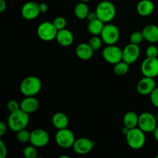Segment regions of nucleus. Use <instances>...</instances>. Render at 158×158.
<instances>
[{
    "instance_id": "1",
    "label": "nucleus",
    "mask_w": 158,
    "mask_h": 158,
    "mask_svg": "<svg viewBox=\"0 0 158 158\" xmlns=\"http://www.w3.org/2000/svg\"><path fill=\"white\" fill-rule=\"evenodd\" d=\"M29 123V114L21 109L10 113L7 120L8 127L15 133L23 129H26Z\"/></svg>"
},
{
    "instance_id": "2",
    "label": "nucleus",
    "mask_w": 158,
    "mask_h": 158,
    "mask_svg": "<svg viewBox=\"0 0 158 158\" xmlns=\"http://www.w3.org/2000/svg\"><path fill=\"white\" fill-rule=\"evenodd\" d=\"M41 88V80L35 76H29L24 78L19 86L20 92L25 97H34L40 93Z\"/></svg>"
},
{
    "instance_id": "3",
    "label": "nucleus",
    "mask_w": 158,
    "mask_h": 158,
    "mask_svg": "<svg viewBox=\"0 0 158 158\" xmlns=\"http://www.w3.org/2000/svg\"><path fill=\"white\" fill-rule=\"evenodd\" d=\"M97 17L104 23H108L112 21L116 16L117 9L113 2L108 0H103L97 5L96 8Z\"/></svg>"
},
{
    "instance_id": "4",
    "label": "nucleus",
    "mask_w": 158,
    "mask_h": 158,
    "mask_svg": "<svg viewBox=\"0 0 158 158\" xmlns=\"http://www.w3.org/2000/svg\"><path fill=\"white\" fill-rule=\"evenodd\" d=\"M125 136L128 146L133 150L141 149L146 143L145 132L138 127L130 129Z\"/></svg>"
},
{
    "instance_id": "5",
    "label": "nucleus",
    "mask_w": 158,
    "mask_h": 158,
    "mask_svg": "<svg viewBox=\"0 0 158 158\" xmlns=\"http://www.w3.org/2000/svg\"><path fill=\"white\" fill-rule=\"evenodd\" d=\"M55 140L57 145L63 149L73 148L75 143L76 137L71 130L67 127L58 130L55 136Z\"/></svg>"
},
{
    "instance_id": "6",
    "label": "nucleus",
    "mask_w": 158,
    "mask_h": 158,
    "mask_svg": "<svg viewBox=\"0 0 158 158\" xmlns=\"http://www.w3.org/2000/svg\"><path fill=\"white\" fill-rule=\"evenodd\" d=\"M57 30L54 24L50 22H43L37 28V35L39 38L45 42H50L56 37Z\"/></svg>"
},
{
    "instance_id": "7",
    "label": "nucleus",
    "mask_w": 158,
    "mask_h": 158,
    "mask_svg": "<svg viewBox=\"0 0 158 158\" xmlns=\"http://www.w3.org/2000/svg\"><path fill=\"white\" fill-rule=\"evenodd\" d=\"M102 56L105 61L115 65L123 60V49L116 45H106L103 49Z\"/></svg>"
},
{
    "instance_id": "8",
    "label": "nucleus",
    "mask_w": 158,
    "mask_h": 158,
    "mask_svg": "<svg viewBox=\"0 0 158 158\" xmlns=\"http://www.w3.org/2000/svg\"><path fill=\"white\" fill-rule=\"evenodd\" d=\"M100 37L105 44L115 45L120 39V30L115 25L107 23L105 24Z\"/></svg>"
},
{
    "instance_id": "9",
    "label": "nucleus",
    "mask_w": 158,
    "mask_h": 158,
    "mask_svg": "<svg viewBox=\"0 0 158 158\" xmlns=\"http://www.w3.org/2000/svg\"><path fill=\"white\" fill-rule=\"evenodd\" d=\"M158 126L157 117L150 112H143L139 116L138 127L145 133H153Z\"/></svg>"
},
{
    "instance_id": "10",
    "label": "nucleus",
    "mask_w": 158,
    "mask_h": 158,
    "mask_svg": "<svg viewBox=\"0 0 158 158\" xmlns=\"http://www.w3.org/2000/svg\"><path fill=\"white\" fill-rule=\"evenodd\" d=\"M140 70L143 77L155 78L158 76V58L147 57L141 63Z\"/></svg>"
},
{
    "instance_id": "11",
    "label": "nucleus",
    "mask_w": 158,
    "mask_h": 158,
    "mask_svg": "<svg viewBox=\"0 0 158 158\" xmlns=\"http://www.w3.org/2000/svg\"><path fill=\"white\" fill-rule=\"evenodd\" d=\"M29 142L35 148H43L49 142V135L45 130L40 128L35 129L31 132Z\"/></svg>"
},
{
    "instance_id": "12",
    "label": "nucleus",
    "mask_w": 158,
    "mask_h": 158,
    "mask_svg": "<svg viewBox=\"0 0 158 158\" xmlns=\"http://www.w3.org/2000/svg\"><path fill=\"white\" fill-rule=\"evenodd\" d=\"M41 13L40 4L33 1H29L25 3L21 9V15L25 19L33 20Z\"/></svg>"
},
{
    "instance_id": "13",
    "label": "nucleus",
    "mask_w": 158,
    "mask_h": 158,
    "mask_svg": "<svg viewBox=\"0 0 158 158\" xmlns=\"http://www.w3.org/2000/svg\"><path fill=\"white\" fill-rule=\"evenodd\" d=\"M140 54L139 45L129 43L123 49V60L128 64H133L138 60Z\"/></svg>"
},
{
    "instance_id": "14",
    "label": "nucleus",
    "mask_w": 158,
    "mask_h": 158,
    "mask_svg": "<svg viewBox=\"0 0 158 158\" xmlns=\"http://www.w3.org/2000/svg\"><path fill=\"white\" fill-rule=\"evenodd\" d=\"M94 147V142L86 137H80L76 139L73 146L74 152L80 155H85L90 152Z\"/></svg>"
},
{
    "instance_id": "15",
    "label": "nucleus",
    "mask_w": 158,
    "mask_h": 158,
    "mask_svg": "<svg viewBox=\"0 0 158 158\" xmlns=\"http://www.w3.org/2000/svg\"><path fill=\"white\" fill-rule=\"evenodd\" d=\"M156 86V81L154 78L143 77L139 80L137 85V89L141 95H150Z\"/></svg>"
},
{
    "instance_id": "16",
    "label": "nucleus",
    "mask_w": 158,
    "mask_h": 158,
    "mask_svg": "<svg viewBox=\"0 0 158 158\" xmlns=\"http://www.w3.org/2000/svg\"><path fill=\"white\" fill-rule=\"evenodd\" d=\"M40 103L35 97H26L20 102V109L27 114L35 113L39 109Z\"/></svg>"
},
{
    "instance_id": "17",
    "label": "nucleus",
    "mask_w": 158,
    "mask_h": 158,
    "mask_svg": "<svg viewBox=\"0 0 158 158\" xmlns=\"http://www.w3.org/2000/svg\"><path fill=\"white\" fill-rule=\"evenodd\" d=\"M57 43L62 46H69L73 44L74 40V36L73 32L67 29H63L58 30L56 37Z\"/></svg>"
},
{
    "instance_id": "18",
    "label": "nucleus",
    "mask_w": 158,
    "mask_h": 158,
    "mask_svg": "<svg viewBox=\"0 0 158 158\" xmlns=\"http://www.w3.org/2000/svg\"><path fill=\"white\" fill-rule=\"evenodd\" d=\"M94 50L92 49L89 43H82L76 48V54L77 57L82 60H89L94 56Z\"/></svg>"
},
{
    "instance_id": "19",
    "label": "nucleus",
    "mask_w": 158,
    "mask_h": 158,
    "mask_svg": "<svg viewBox=\"0 0 158 158\" xmlns=\"http://www.w3.org/2000/svg\"><path fill=\"white\" fill-rule=\"evenodd\" d=\"M154 2L151 0H140L137 5V13L141 16H149L154 11Z\"/></svg>"
},
{
    "instance_id": "20",
    "label": "nucleus",
    "mask_w": 158,
    "mask_h": 158,
    "mask_svg": "<svg viewBox=\"0 0 158 158\" xmlns=\"http://www.w3.org/2000/svg\"><path fill=\"white\" fill-rule=\"evenodd\" d=\"M144 40L151 43L158 42V26L154 24L147 25L142 30Z\"/></svg>"
},
{
    "instance_id": "21",
    "label": "nucleus",
    "mask_w": 158,
    "mask_h": 158,
    "mask_svg": "<svg viewBox=\"0 0 158 158\" xmlns=\"http://www.w3.org/2000/svg\"><path fill=\"white\" fill-rule=\"evenodd\" d=\"M52 123L56 129H64L69 125V118L64 113L57 112L52 116Z\"/></svg>"
},
{
    "instance_id": "22",
    "label": "nucleus",
    "mask_w": 158,
    "mask_h": 158,
    "mask_svg": "<svg viewBox=\"0 0 158 158\" xmlns=\"http://www.w3.org/2000/svg\"><path fill=\"white\" fill-rule=\"evenodd\" d=\"M139 116L134 111H129L123 116V125L129 129L137 127L138 126Z\"/></svg>"
},
{
    "instance_id": "23",
    "label": "nucleus",
    "mask_w": 158,
    "mask_h": 158,
    "mask_svg": "<svg viewBox=\"0 0 158 158\" xmlns=\"http://www.w3.org/2000/svg\"><path fill=\"white\" fill-rule=\"evenodd\" d=\"M104 26V23L102 22L100 19H97L94 20V21L89 22L87 29L91 35H99L101 34L102 30H103Z\"/></svg>"
},
{
    "instance_id": "24",
    "label": "nucleus",
    "mask_w": 158,
    "mask_h": 158,
    "mask_svg": "<svg viewBox=\"0 0 158 158\" xmlns=\"http://www.w3.org/2000/svg\"><path fill=\"white\" fill-rule=\"evenodd\" d=\"M89 7L84 2L77 3L74 7V14L79 19H85L89 14Z\"/></svg>"
},
{
    "instance_id": "25",
    "label": "nucleus",
    "mask_w": 158,
    "mask_h": 158,
    "mask_svg": "<svg viewBox=\"0 0 158 158\" xmlns=\"http://www.w3.org/2000/svg\"><path fill=\"white\" fill-rule=\"evenodd\" d=\"M130 69V64L124 62L123 60H121L119 63H116L114 67V72L117 76H124L127 73Z\"/></svg>"
},
{
    "instance_id": "26",
    "label": "nucleus",
    "mask_w": 158,
    "mask_h": 158,
    "mask_svg": "<svg viewBox=\"0 0 158 158\" xmlns=\"http://www.w3.org/2000/svg\"><path fill=\"white\" fill-rule=\"evenodd\" d=\"M31 132L26 129H23L16 132V140L20 143H27L30 140Z\"/></svg>"
},
{
    "instance_id": "27",
    "label": "nucleus",
    "mask_w": 158,
    "mask_h": 158,
    "mask_svg": "<svg viewBox=\"0 0 158 158\" xmlns=\"http://www.w3.org/2000/svg\"><path fill=\"white\" fill-rule=\"evenodd\" d=\"M37 148L31 144V146H27L23 149V156L26 158H35L38 156Z\"/></svg>"
},
{
    "instance_id": "28",
    "label": "nucleus",
    "mask_w": 158,
    "mask_h": 158,
    "mask_svg": "<svg viewBox=\"0 0 158 158\" xmlns=\"http://www.w3.org/2000/svg\"><path fill=\"white\" fill-rule=\"evenodd\" d=\"M103 40H102L101 37H100L99 35H94L92 38L89 40V46L92 47V49L95 50H98L100 48L102 47V45H103Z\"/></svg>"
},
{
    "instance_id": "29",
    "label": "nucleus",
    "mask_w": 158,
    "mask_h": 158,
    "mask_svg": "<svg viewBox=\"0 0 158 158\" xmlns=\"http://www.w3.org/2000/svg\"><path fill=\"white\" fill-rule=\"evenodd\" d=\"M143 40H144V37H143V32H140V31H136V32H132L131 36H130V42L131 43H134V44H140Z\"/></svg>"
},
{
    "instance_id": "30",
    "label": "nucleus",
    "mask_w": 158,
    "mask_h": 158,
    "mask_svg": "<svg viewBox=\"0 0 158 158\" xmlns=\"http://www.w3.org/2000/svg\"><path fill=\"white\" fill-rule=\"evenodd\" d=\"M52 23L57 29V30H61V29H65L66 26V20L63 16H58L55 18L52 21Z\"/></svg>"
},
{
    "instance_id": "31",
    "label": "nucleus",
    "mask_w": 158,
    "mask_h": 158,
    "mask_svg": "<svg viewBox=\"0 0 158 158\" xmlns=\"http://www.w3.org/2000/svg\"><path fill=\"white\" fill-rule=\"evenodd\" d=\"M146 56L149 58H157L158 56V49L154 45H151L146 49Z\"/></svg>"
},
{
    "instance_id": "32",
    "label": "nucleus",
    "mask_w": 158,
    "mask_h": 158,
    "mask_svg": "<svg viewBox=\"0 0 158 158\" xmlns=\"http://www.w3.org/2000/svg\"><path fill=\"white\" fill-rule=\"evenodd\" d=\"M8 110L10 113L15 112L20 109V103L15 100H11L7 103Z\"/></svg>"
},
{
    "instance_id": "33",
    "label": "nucleus",
    "mask_w": 158,
    "mask_h": 158,
    "mask_svg": "<svg viewBox=\"0 0 158 158\" xmlns=\"http://www.w3.org/2000/svg\"><path fill=\"white\" fill-rule=\"evenodd\" d=\"M151 102L155 107L158 108V87H156L150 94Z\"/></svg>"
},
{
    "instance_id": "34",
    "label": "nucleus",
    "mask_w": 158,
    "mask_h": 158,
    "mask_svg": "<svg viewBox=\"0 0 158 158\" xmlns=\"http://www.w3.org/2000/svg\"><path fill=\"white\" fill-rule=\"evenodd\" d=\"M7 148L2 140H0V157L1 158H6L7 156Z\"/></svg>"
},
{
    "instance_id": "35",
    "label": "nucleus",
    "mask_w": 158,
    "mask_h": 158,
    "mask_svg": "<svg viewBox=\"0 0 158 158\" xmlns=\"http://www.w3.org/2000/svg\"><path fill=\"white\" fill-rule=\"evenodd\" d=\"M7 127L8 125H6L3 121L0 122V137H2L6 134L7 131Z\"/></svg>"
},
{
    "instance_id": "36",
    "label": "nucleus",
    "mask_w": 158,
    "mask_h": 158,
    "mask_svg": "<svg viewBox=\"0 0 158 158\" xmlns=\"http://www.w3.org/2000/svg\"><path fill=\"white\" fill-rule=\"evenodd\" d=\"M86 19H87L88 21H89V22L94 21V20L97 19H98V17H97V12H89V14H88L87 17H86Z\"/></svg>"
},
{
    "instance_id": "37",
    "label": "nucleus",
    "mask_w": 158,
    "mask_h": 158,
    "mask_svg": "<svg viewBox=\"0 0 158 158\" xmlns=\"http://www.w3.org/2000/svg\"><path fill=\"white\" fill-rule=\"evenodd\" d=\"M48 9H49V6L46 3H40V9L41 13H44V12H47Z\"/></svg>"
},
{
    "instance_id": "38",
    "label": "nucleus",
    "mask_w": 158,
    "mask_h": 158,
    "mask_svg": "<svg viewBox=\"0 0 158 158\" xmlns=\"http://www.w3.org/2000/svg\"><path fill=\"white\" fill-rule=\"evenodd\" d=\"M7 8V4L5 0H0V12H3Z\"/></svg>"
},
{
    "instance_id": "39",
    "label": "nucleus",
    "mask_w": 158,
    "mask_h": 158,
    "mask_svg": "<svg viewBox=\"0 0 158 158\" xmlns=\"http://www.w3.org/2000/svg\"><path fill=\"white\" fill-rule=\"evenodd\" d=\"M153 134H154V139L156 140V141L158 142V126L156 127V129L154 130Z\"/></svg>"
},
{
    "instance_id": "40",
    "label": "nucleus",
    "mask_w": 158,
    "mask_h": 158,
    "mask_svg": "<svg viewBox=\"0 0 158 158\" xmlns=\"http://www.w3.org/2000/svg\"><path fill=\"white\" fill-rule=\"evenodd\" d=\"M80 2H87L91 1V0H80Z\"/></svg>"
},
{
    "instance_id": "41",
    "label": "nucleus",
    "mask_w": 158,
    "mask_h": 158,
    "mask_svg": "<svg viewBox=\"0 0 158 158\" xmlns=\"http://www.w3.org/2000/svg\"><path fill=\"white\" fill-rule=\"evenodd\" d=\"M60 158H63V157H65V158H69V156H60Z\"/></svg>"
},
{
    "instance_id": "42",
    "label": "nucleus",
    "mask_w": 158,
    "mask_h": 158,
    "mask_svg": "<svg viewBox=\"0 0 158 158\" xmlns=\"http://www.w3.org/2000/svg\"><path fill=\"white\" fill-rule=\"evenodd\" d=\"M157 117V123H158V113H157V117Z\"/></svg>"
},
{
    "instance_id": "43",
    "label": "nucleus",
    "mask_w": 158,
    "mask_h": 158,
    "mask_svg": "<svg viewBox=\"0 0 158 158\" xmlns=\"http://www.w3.org/2000/svg\"><path fill=\"white\" fill-rule=\"evenodd\" d=\"M156 158H158V155H157V156H156Z\"/></svg>"
}]
</instances>
